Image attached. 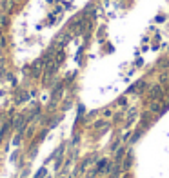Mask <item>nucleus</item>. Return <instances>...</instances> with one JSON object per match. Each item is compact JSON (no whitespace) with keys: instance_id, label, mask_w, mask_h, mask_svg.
<instances>
[{"instance_id":"1","label":"nucleus","mask_w":169,"mask_h":178,"mask_svg":"<svg viewBox=\"0 0 169 178\" xmlns=\"http://www.w3.org/2000/svg\"><path fill=\"white\" fill-rule=\"evenodd\" d=\"M164 97V87L162 84H153L149 87V93H147V98L149 100H160Z\"/></svg>"},{"instance_id":"2","label":"nucleus","mask_w":169,"mask_h":178,"mask_svg":"<svg viewBox=\"0 0 169 178\" xmlns=\"http://www.w3.org/2000/svg\"><path fill=\"white\" fill-rule=\"evenodd\" d=\"M29 122V117H24V114H18V117L13 120V127L18 131V133H22L24 127H26V124Z\"/></svg>"},{"instance_id":"3","label":"nucleus","mask_w":169,"mask_h":178,"mask_svg":"<svg viewBox=\"0 0 169 178\" xmlns=\"http://www.w3.org/2000/svg\"><path fill=\"white\" fill-rule=\"evenodd\" d=\"M149 111H151V113H156V114H162L165 109H164V104H162L160 100H151V104H149Z\"/></svg>"},{"instance_id":"4","label":"nucleus","mask_w":169,"mask_h":178,"mask_svg":"<svg viewBox=\"0 0 169 178\" xmlns=\"http://www.w3.org/2000/svg\"><path fill=\"white\" fill-rule=\"evenodd\" d=\"M131 165H133V153L131 149H127V153L124 156V162H122V171H129Z\"/></svg>"},{"instance_id":"5","label":"nucleus","mask_w":169,"mask_h":178,"mask_svg":"<svg viewBox=\"0 0 169 178\" xmlns=\"http://www.w3.org/2000/svg\"><path fill=\"white\" fill-rule=\"evenodd\" d=\"M95 160H97V154H91V156H87V158H84V160H82V164L78 165V173H84V171H86V169H87V167H89Z\"/></svg>"},{"instance_id":"6","label":"nucleus","mask_w":169,"mask_h":178,"mask_svg":"<svg viewBox=\"0 0 169 178\" xmlns=\"http://www.w3.org/2000/svg\"><path fill=\"white\" fill-rule=\"evenodd\" d=\"M107 164H109V160H107V158L98 160L97 164H95V169H97V173H98V174H102V173L105 171V167H107Z\"/></svg>"},{"instance_id":"7","label":"nucleus","mask_w":169,"mask_h":178,"mask_svg":"<svg viewBox=\"0 0 169 178\" xmlns=\"http://www.w3.org/2000/svg\"><path fill=\"white\" fill-rule=\"evenodd\" d=\"M125 153H127V149H125V147H118V149H117V154H115V162L120 164V160H124Z\"/></svg>"},{"instance_id":"8","label":"nucleus","mask_w":169,"mask_h":178,"mask_svg":"<svg viewBox=\"0 0 169 178\" xmlns=\"http://www.w3.org/2000/svg\"><path fill=\"white\" fill-rule=\"evenodd\" d=\"M9 127H11V122H6V124L2 125V129H0V142L6 138V134L9 133Z\"/></svg>"},{"instance_id":"9","label":"nucleus","mask_w":169,"mask_h":178,"mask_svg":"<svg viewBox=\"0 0 169 178\" xmlns=\"http://www.w3.org/2000/svg\"><path fill=\"white\" fill-rule=\"evenodd\" d=\"M144 131H145V129H144V127H140V129H136V131H135V133H133V137H131V144H135V142H136V140H138V138H140V137H142V133H144Z\"/></svg>"},{"instance_id":"10","label":"nucleus","mask_w":169,"mask_h":178,"mask_svg":"<svg viewBox=\"0 0 169 178\" xmlns=\"http://www.w3.org/2000/svg\"><path fill=\"white\" fill-rule=\"evenodd\" d=\"M11 7H13V0H4V2H2V9H4V11H9Z\"/></svg>"},{"instance_id":"11","label":"nucleus","mask_w":169,"mask_h":178,"mask_svg":"<svg viewBox=\"0 0 169 178\" xmlns=\"http://www.w3.org/2000/svg\"><path fill=\"white\" fill-rule=\"evenodd\" d=\"M117 106H122V107H125V106H127V97H120V98L117 100Z\"/></svg>"},{"instance_id":"12","label":"nucleus","mask_w":169,"mask_h":178,"mask_svg":"<svg viewBox=\"0 0 169 178\" xmlns=\"http://www.w3.org/2000/svg\"><path fill=\"white\" fill-rule=\"evenodd\" d=\"M9 24V20H7V16L6 15H0V27H6Z\"/></svg>"},{"instance_id":"13","label":"nucleus","mask_w":169,"mask_h":178,"mask_svg":"<svg viewBox=\"0 0 169 178\" xmlns=\"http://www.w3.org/2000/svg\"><path fill=\"white\" fill-rule=\"evenodd\" d=\"M104 125H107V122H105V120H98L97 124H95V129H100V127H104Z\"/></svg>"},{"instance_id":"14","label":"nucleus","mask_w":169,"mask_h":178,"mask_svg":"<svg viewBox=\"0 0 169 178\" xmlns=\"http://www.w3.org/2000/svg\"><path fill=\"white\" fill-rule=\"evenodd\" d=\"M118 145H120V140H115V142L111 144V151H117V149H118Z\"/></svg>"},{"instance_id":"15","label":"nucleus","mask_w":169,"mask_h":178,"mask_svg":"<svg viewBox=\"0 0 169 178\" xmlns=\"http://www.w3.org/2000/svg\"><path fill=\"white\" fill-rule=\"evenodd\" d=\"M102 114H104L105 118H109V117H113V111H111V109H104V113H102Z\"/></svg>"},{"instance_id":"16","label":"nucleus","mask_w":169,"mask_h":178,"mask_svg":"<svg viewBox=\"0 0 169 178\" xmlns=\"http://www.w3.org/2000/svg\"><path fill=\"white\" fill-rule=\"evenodd\" d=\"M42 176H46V169H40V171L37 173V176H35V178H42Z\"/></svg>"},{"instance_id":"17","label":"nucleus","mask_w":169,"mask_h":178,"mask_svg":"<svg viewBox=\"0 0 169 178\" xmlns=\"http://www.w3.org/2000/svg\"><path fill=\"white\" fill-rule=\"evenodd\" d=\"M122 178H131V173H129V171H125V174H124Z\"/></svg>"}]
</instances>
